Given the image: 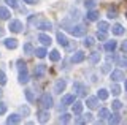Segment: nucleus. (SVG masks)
Masks as SVG:
<instances>
[{
    "label": "nucleus",
    "mask_w": 127,
    "mask_h": 125,
    "mask_svg": "<svg viewBox=\"0 0 127 125\" xmlns=\"http://www.w3.org/2000/svg\"><path fill=\"white\" fill-rule=\"evenodd\" d=\"M57 43H59L61 46H65V48L68 46V40H67V37H65V35H64L62 32H59V33H57Z\"/></svg>",
    "instance_id": "15"
},
{
    "label": "nucleus",
    "mask_w": 127,
    "mask_h": 125,
    "mask_svg": "<svg viewBox=\"0 0 127 125\" xmlns=\"http://www.w3.org/2000/svg\"><path fill=\"white\" fill-rule=\"evenodd\" d=\"M11 13L8 11V8H5V6H0V19H3V21H6V19H10Z\"/></svg>",
    "instance_id": "16"
},
{
    "label": "nucleus",
    "mask_w": 127,
    "mask_h": 125,
    "mask_svg": "<svg viewBox=\"0 0 127 125\" xmlns=\"http://www.w3.org/2000/svg\"><path fill=\"white\" fill-rule=\"evenodd\" d=\"M46 49L45 48H37V49H35V56H37L38 59H45L46 57Z\"/></svg>",
    "instance_id": "24"
},
{
    "label": "nucleus",
    "mask_w": 127,
    "mask_h": 125,
    "mask_svg": "<svg viewBox=\"0 0 127 125\" xmlns=\"http://www.w3.org/2000/svg\"><path fill=\"white\" fill-rule=\"evenodd\" d=\"M3 95V90H2V89H0V97H2Z\"/></svg>",
    "instance_id": "50"
},
{
    "label": "nucleus",
    "mask_w": 127,
    "mask_h": 125,
    "mask_svg": "<svg viewBox=\"0 0 127 125\" xmlns=\"http://www.w3.org/2000/svg\"><path fill=\"white\" fill-rule=\"evenodd\" d=\"M37 117H38V122H40V124H46L48 120H49L51 116H49V111L45 108L43 111H38V112H37Z\"/></svg>",
    "instance_id": "5"
},
{
    "label": "nucleus",
    "mask_w": 127,
    "mask_h": 125,
    "mask_svg": "<svg viewBox=\"0 0 127 125\" xmlns=\"http://www.w3.org/2000/svg\"><path fill=\"white\" fill-rule=\"evenodd\" d=\"M102 71H103V73H108V71H110V65L105 63V65H103V68H102Z\"/></svg>",
    "instance_id": "47"
},
{
    "label": "nucleus",
    "mask_w": 127,
    "mask_h": 125,
    "mask_svg": "<svg viewBox=\"0 0 127 125\" xmlns=\"http://www.w3.org/2000/svg\"><path fill=\"white\" fill-rule=\"evenodd\" d=\"M26 3H29V5H35V3L38 2V0H24Z\"/></svg>",
    "instance_id": "48"
},
{
    "label": "nucleus",
    "mask_w": 127,
    "mask_h": 125,
    "mask_svg": "<svg viewBox=\"0 0 127 125\" xmlns=\"http://www.w3.org/2000/svg\"><path fill=\"white\" fill-rule=\"evenodd\" d=\"M124 87H126V92H127V79H126V85H124Z\"/></svg>",
    "instance_id": "49"
},
{
    "label": "nucleus",
    "mask_w": 127,
    "mask_h": 125,
    "mask_svg": "<svg viewBox=\"0 0 127 125\" xmlns=\"http://www.w3.org/2000/svg\"><path fill=\"white\" fill-rule=\"evenodd\" d=\"M65 87H67L65 79H59L57 83H56V85H54V92H56V93H62Z\"/></svg>",
    "instance_id": "9"
},
{
    "label": "nucleus",
    "mask_w": 127,
    "mask_h": 125,
    "mask_svg": "<svg viewBox=\"0 0 127 125\" xmlns=\"http://www.w3.org/2000/svg\"><path fill=\"white\" fill-rule=\"evenodd\" d=\"M84 5H86V8H94L95 2H94V0H86V2H84Z\"/></svg>",
    "instance_id": "41"
},
{
    "label": "nucleus",
    "mask_w": 127,
    "mask_h": 125,
    "mask_svg": "<svg viewBox=\"0 0 127 125\" xmlns=\"http://www.w3.org/2000/svg\"><path fill=\"white\" fill-rule=\"evenodd\" d=\"M86 19H87V22L97 21V19H98V13H97V11H87V14H86Z\"/></svg>",
    "instance_id": "18"
},
{
    "label": "nucleus",
    "mask_w": 127,
    "mask_h": 125,
    "mask_svg": "<svg viewBox=\"0 0 127 125\" xmlns=\"http://www.w3.org/2000/svg\"><path fill=\"white\" fill-rule=\"evenodd\" d=\"M84 59H86V54L83 52V51H76V52L71 56V62H73V63H81Z\"/></svg>",
    "instance_id": "7"
},
{
    "label": "nucleus",
    "mask_w": 127,
    "mask_h": 125,
    "mask_svg": "<svg viewBox=\"0 0 127 125\" xmlns=\"http://www.w3.org/2000/svg\"><path fill=\"white\" fill-rule=\"evenodd\" d=\"M68 32L73 35V37H84L86 35V27L83 24H76V25L68 27Z\"/></svg>",
    "instance_id": "1"
},
{
    "label": "nucleus",
    "mask_w": 127,
    "mask_h": 125,
    "mask_svg": "<svg viewBox=\"0 0 127 125\" xmlns=\"http://www.w3.org/2000/svg\"><path fill=\"white\" fill-rule=\"evenodd\" d=\"M73 90L76 92V95H79V97H87V87L84 84H81V83H75L73 84Z\"/></svg>",
    "instance_id": "2"
},
{
    "label": "nucleus",
    "mask_w": 127,
    "mask_h": 125,
    "mask_svg": "<svg viewBox=\"0 0 127 125\" xmlns=\"http://www.w3.org/2000/svg\"><path fill=\"white\" fill-rule=\"evenodd\" d=\"M121 49H122V52H124V54H127V40L121 44Z\"/></svg>",
    "instance_id": "45"
},
{
    "label": "nucleus",
    "mask_w": 127,
    "mask_h": 125,
    "mask_svg": "<svg viewBox=\"0 0 127 125\" xmlns=\"http://www.w3.org/2000/svg\"><path fill=\"white\" fill-rule=\"evenodd\" d=\"M8 29H10V32H13V33H21L24 27H22V22L21 21H16V19H14V21L10 22Z\"/></svg>",
    "instance_id": "3"
},
{
    "label": "nucleus",
    "mask_w": 127,
    "mask_h": 125,
    "mask_svg": "<svg viewBox=\"0 0 127 125\" xmlns=\"http://www.w3.org/2000/svg\"><path fill=\"white\" fill-rule=\"evenodd\" d=\"M6 112V104L3 101H0V114H5Z\"/></svg>",
    "instance_id": "42"
},
{
    "label": "nucleus",
    "mask_w": 127,
    "mask_h": 125,
    "mask_svg": "<svg viewBox=\"0 0 127 125\" xmlns=\"http://www.w3.org/2000/svg\"><path fill=\"white\" fill-rule=\"evenodd\" d=\"M73 103H75V95H64L61 100L62 106H68V104H73Z\"/></svg>",
    "instance_id": "10"
},
{
    "label": "nucleus",
    "mask_w": 127,
    "mask_h": 125,
    "mask_svg": "<svg viewBox=\"0 0 127 125\" xmlns=\"http://www.w3.org/2000/svg\"><path fill=\"white\" fill-rule=\"evenodd\" d=\"M19 83H21V84H27V83H29V71H27L26 67L19 68Z\"/></svg>",
    "instance_id": "6"
},
{
    "label": "nucleus",
    "mask_w": 127,
    "mask_h": 125,
    "mask_svg": "<svg viewBox=\"0 0 127 125\" xmlns=\"http://www.w3.org/2000/svg\"><path fill=\"white\" fill-rule=\"evenodd\" d=\"M75 124H86V119L84 117H78V119H75Z\"/></svg>",
    "instance_id": "44"
},
{
    "label": "nucleus",
    "mask_w": 127,
    "mask_h": 125,
    "mask_svg": "<svg viewBox=\"0 0 127 125\" xmlns=\"http://www.w3.org/2000/svg\"><path fill=\"white\" fill-rule=\"evenodd\" d=\"M118 65H119V67H127V57L126 56L119 57L118 59Z\"/></svg>",
    "instance_id": "31"
},
{
    "label": "nucleus",
    "mask_w": 127,
    "mask_h": 125,
    "mask_svg": "<svg viewBox=\"0 0 127 125\" xmlns=\"http://www.w3.org/2000/svg\"><path fill=\"white\" fill-rule=\"evenodd\" d=\"M98 59H100V54H98V52H92V54H91V62H92V63H97Z\"/></svg>",
    "instance_id": "34"
},
{
    "label": "nucleus",
    "mask_w": 127,
    "mask_h": 125,
    "mask_svg": "<svg viewBox=\"0 0 127 125\" xmlns=\"http://www.w3.org/2000/svg\"><path fill=\"white\" fill-rule=\"evenodd\" d=\"M6 84V75L0 70V85H5Z\"/></svg>",
    "instance_id": "37"
},
{
    "label": "nucleus",
    "mask_w": 127,
    "mask_h": 125,
    "mask_svg": "<svg viewBox=\"0 0 127 125\" xmlns=\"http://www.w3.org/2000/svg\"><path fill=\"white\" fill-rule=\"evenodd\" d=\"M111 92H113V95H119V93H121V87H119L118 84H113L111 85Z\"/></svg>",
    "instance_id": "33"
},
{
    "label": "nucleus",
    "mask_w": 127,
    "mask_h": 125,
    "mask_svg": "<svg viewBox=\"0 0 127 125\" xmlns=\"http://www.w3.org/2000/svg\"><path fill=\"white\" fill-rule=\"evenodd\" d=\"M38 41H41V44H45V46H49L51 43H53L51 37H48V35H45V33H40L38 35Z\"/></svg>",
    "instance_id": "13"
},
{
    "label": "nucleus",
    "mask_w": 127,
    "mask_h": 125,
    "mask_svg": "<svg viewBox=\"0 0 127 125\" xmlns=\"http://www.w3.org/2000/svg\"><path fill=\"white\" fill-rule=\"evenodd\" d=\"M108 122L110 124H119V122H121V116H119V114H110Z\"/></svg>",
    "instance_id": "26"
},
{
    "label": "nucleus",
    "mask_w": 127,
    "mask_h": 125,
    "mask_svg": "<svg viewBox=\"0 0 127 125\" xmlns=\"http://www.w3.org/2000/svg\"><path fill=\"white\" fill-rule=\"evenodd\" d=\"M19 111H21L24 116H29V114H30V109L27 108V106H21V109H19Z\"/></svg>",
    "instance_id": "39"
},
{
    "label": "nucleus",
    "mask_w": 127,
    "mask_h": 125,
    "mask_svg": "<svg viewBox=\"0 0 127 125\" xmlns=\"http://www.w3.org/2000/svg\"><path fill=\"white\" fill-rule=\"evenodd\" d=\"M49 59H51V60H53V62H57L59 60V59H61V54H59V51H51V52H49Z\"/></svg>",
    "instance_id": "28"
},
{
    "label": "nucleus",
    "mask_w": 127,
    "mask_h": 125,
    "mask_svg": "<svg viewBox=\"0 0 127 125\" xmlns=\"http://www.w3.org/2000/svg\"><path fill=\"white\" fill-rule=\"evenodd\" d=\"M45 73H46V67H45V65H38V67H35V76H37V78H41Z\"/></svg>",
    "instance_id": "19"
},
{
    "label": "nucleus",
    "mask_w": 127,
    "mask_h": 125,
    "mask_svg": "<svg viewBox=\"0 0 127 125\" xmlns=\"http://www.w3.org/2000/svg\"><path fill=\"white\" fill-rule=\"evenodd\" d=\"M92 114H89V112H87V114H84V119H86V122H91V120H92Z\"/></svg>",
    "instance_id": "46"
},
{
    "label": "nucleus",
    "mask_w": 127,
    "mask_h": 125,
    "mask_svg": "<svg viewBox=\"0 0 127 125\" xmlns=\"http://www.w3.org/2000/svg\"><path fill=\"white\" fill-rule=\"evenodd\" d=\"M97 38H98L100 41H105V40H106V32H102V30H98V32H97Z\"/></svg>",
    "instance_id": "36"
},
{
    "label": "nucleus",
    "mask_w": 127,
    "mask_h": 125,
    "mask_svg": "<svg viewBox=\"0 0 127 125\" xmlns=\"http://www.w3.org/2000/svg\"><path fill=\"white\" fill-rule=\"evenodd\" d=\"M59 122L61 124H68L70 122V114H62L61 119H59Z\"/></svg>",
    "instance_id": "32"
},
{
    "label": "nucleus",
    "mask_w": 127,
    "mask_h": 125,
    "mask_svg": "<svg viewBox=\"0 0 127 125\" xmlns=\"http://www.w3.org/2000/svg\"><path fill=\"white\" fill-rule=\"evenodd\" d=\"M111 30H113V33H114V35H124V32H126L124 27H122L121 24H114L113 27H111Z\"/></svg>",
    "instance_id": "17"
},
{
    "label": "nucleus",
    "mask_w": 127,
    "mask_h": 125,
    "mask_svg": "<svg viewBox=\"0 0 127 125\" xmlns=\"http://www.w3.org/2000/svg\"><path fill=\"white\" fill-rule=\"evenodd\" d=\"M118 16V11L116 10H108V18L110 19H113V18H116Z\"/></svg>",
    "instance_id": "40"
},
{
    "label": "nucleus",
    "mask_w": 127,
    "mask_h": 125,
    "mask_svg": "<svg viewBox=\"0 0 127 125\" xmlns=\"http://www.w3.org/2000/svg\"><path fill=\"white\" fill-rule=\"evenodd\" d=\"M83 112V103L81 101H75L73 103V114H81Z\"/></svg>",
    "instance_id": "22"
},
{
    "label": "nucleus",
    "mask_w": 127,
    "mask_h": 125,
    "mask_svg": "<svg viewBox=\"0 0 127 125\" xmlns=\"http://www.w3.org/2000/svg\"><path fill=\"white\" fill-rule=\"evenodd\" d=\"M98 117H100V120H105V119H108L110 117V111L108 109H100V111H98Z\"/></svg>",
    "instance_id": "27"
},
{
    "label": "nucleus",
    "mask_w": 127,
    "mask_h": 125,
    "mask_svg": "<svg viewBox=\"0 0 127 125\" xmlns=\"http://www.w3.org/2000/svg\"><path fill=\"white\" fill-rule=\"evenodd\" d=\"M24 54H29V56L35 54V49H33V46H32L30 43H26V44H24Z\"/></svg>",
    "instance_id": "25"
},
{
    "label": "nucleus",
    "mask_w": 127,
    "mask_h": 125,
    "mask_svg": "<svg viewBox=\"0 0 127 125\" xmlns=\"http://www.w3.org/2000/svg\"><path fill=\"white\" fill-rule=\"evenodd\" d=\"M110 76L113 81H121V79H124V71L122 70H113Z\"/></svg>",
    "instance_id": "11"
},
{
    "label": "nucleus",
    "mask_w": 127,
    "mask_h": 125,
    "mask_svg": "<svg viewBox=\"0 0 127 125\" xmlns=\"http://www.w3.org/2000/svg\"><path fill=\"white\" fill-rule=\"evenodd\" d=\"M3 43H5V46L8 49H16L18 48V40H16V38H6Z\"/></svg>",
    "instance_id": "12"
},
{
    "label": "nucleus",
    "mask_w": 127,
    "mask_h": 125,
    "mask_svg": "<svg viewBox=\"0 0 127 125\" xmlns=\"http://www.w3.org/2000/svg\"><path fill=\"white\" fill-rule=\"evenodd\" d=\"M118 48V43L116 41H108V43H106V44H105V51H108V52H114V49H116Z\"/></svg>",
    "instance_id": "21"
},
{
    "label": "nucleus",
    "mask_w": 127,
    "mask_h": 125,
    "mask_svg": "<svg viewBox=\"0 0 127 125\" xmlns=\"http://www.w3.org/2000/svg\"><path fill=\"white\" fill-rule=\"evenodd\" d=\"M26 98L29 100L30 103L33 101V93H32V90H30V89H27V90H26Z\"/></svg>",
    "instance_id": "38"
},
{
    "label": "nucleus",
    "mask_w": 127,
    "mask_h": 125,
    "mask_svg": "<svg viewBox=\"0 0 127 125\" xmlns=\"http://www.w3.org/2000/svg\"><path fill=\"white\" fill-rule=\"evenodd\" d=\"M97 97L100 100H106V98H108V90H106V89H100L98 93H97Z\"/></svg>",
    "instance_id": "29"
},
{
    "label": "nucleus",
    "mask_w": 127,
    "mask_h": 125,
    "mask_svg": "<svg viewBox=\"0 0 127 125\" xmlns=\"http://www.w3.org/2000/svg\"><path fill=\"white\" fill-rule=\"evenodd\" d=\"M86 104H87V108H91V109H97L98 108V97H87Z\"/></svg>",
    "instance_id": "8"
},
{
    "label": "nucleus",
    "mask_w": 127,
    "mask_h": 125,
    "mask_svg": "<svg viewBox=\"0 0 127 125\" xmlns=\"http://www.w3.org/2000/svg\"><path fill=\"white\" fill-rule=\"evenodd\" d=\"M19 122H21V116L19 114H11L6 119V124H19Z\"/></svg>",
    "instance_id": "20"
},
{
    "label": "nucleus",
    "mask_w": 127,
    "mask_h": 125,
    "mask_svg": "<svg viewBox=\"0 0 127 125\" xmlns=\"http://www.w3.org/2000/svg\"><path fill=\"white\" fill-rule=\"evenodd\" d=\"M40 101H41V106L46 108V109H49L51 106H53V103H54V101H53V97H51L49 93H43Z\"/></svg>",
    "instance_id": "4"
},
{
    "label": "nucleus",
    "mask_w": 127,
    "mask_h": 125,
    "mask_svg": "<svg viewBox=\"0 0 127 125\" xmlns=\"http://www.w3.org/2000/svg\"><path fill=\"white\" fill-rule=\"evenodd\" d=\"M94 43H95V40H94L92 37H86L84 38V46H86V48H92Z\"/></svg>",
    "instance_id": "30"
},
{
    "label": "nucleus",
    "mask_w": 127,
    "mask_h": 125,
    "mask_svg": "<svg viewBox=\"0 0 127 125\" xmlns=\"http://www.w3.org/2000/svg\"><path fill=\"white\" fill-rule=\"evenodd\" d=\"M121 108H122V103L119 100H114L113 101V111H119Z\"/></svg>",
    "instance_id": "35"
},
{
    "label": "nucleus",
    "mask_w": 127,
    "mask_h": 125,
    "mask_svg": "<svg viewBox=\"0 0 127 125\" xmlns=\"http://www.w3.org/2000/svg\"><path fill=\"white\" fill-rule=\"evenodd\" d=\"M5 3H8V5L13 6V8H14V6H18V0H5Z\"/></svg>",
    "instance_id": "43"
},
{
    "label": "nucleus",
    "mask_w": 127,
    "mask_h": 125,
    "mask_svg": "<svg viewBox=\"0 0 127 125\" xmlns=\"http://www.w3.org/2000/svg\"><path fill=\"white\" fill-rule=\"evenodd\" d=\"M37 27L40 30H51V29H53V24H51L49 21H41V22L37 24Z\"/></svg>",
    "instance_id": "14"
},
{
    "label": "nucleus",
    "mask_w": 127,
    "mask_h": 125,
    "mask_svg": "<svg viewBox=\"0 0 127 125\" xmlns=\"http://www.w3.org/2000/svg\"><path fill=\"white\" fill-rule=\"evenodd\" d=\"M97 29H98V30H102V32H108V30L111 29V27L108 25V22H105V21H100V22L97 24Z\"/></svg>",
    "instance_id": "23"
}]
</instances>
